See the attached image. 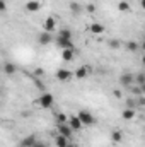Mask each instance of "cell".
<instances>
[{"label": "cell", "mask_w": 145, "mask_h": 147, "mask_svg": "<svg viewBox=\"0 0 145 147\" xmlns=\"http://www.w3.org/2000/svg\"><path fill=\"white\" fill-rule=\"evenodd\" d=\"M65 147H77V146H75V144H72V142H68V144H67Z\"/></svg>", "instance_id": "32"}, {"label": "cell", "mask_w": 145, "mask_h": 147, "mask_svg": "<svg viewBox=\"0 0 145 147\" xmlns=\"http://www.w3.org/2000/svg\"><path fill=\"white\" fill-rule=\"evenodd\" d=\"M58 123H67V115L60 113V115H58Z\"/></svg>", "instance_id": "26"}, {"label": "cell", "mask_w": 145, "mask_h": 147, "mask_svg": "<svg viewBox=\"0 0 145 147\" xmlns=\"http://www.w3.org/2000/svg\"><path fill=\"white\" fill-rule=\"evenodd\" d=\"M126 48H128L130 51H137V50L140 48V45H138L137 41H128V45H126Z\"/></svg>", "instance_id": "20"}, {"label": "cell", "mask_w": 145, "mask_h": 147, "mask_svg": "<svg viewBox=\"0 0 145 147\" xmlns=\"http://www.w3.org/2000/svg\"><path fill=\"white\" fill-rule=\"evenodd\" d=\"M91 72H92V69H89V67H80V69H77V70H75L73 75H75L77 79H85Z\"/></svg>", "instance_id": "11"}, {"label": "cell", "mask_w": 145, "mask_h": 147, "mask_svg": "<svg viewBox=\"0 0 145 147\" xmlns=\"http://www.w3.org/2000/svg\"><path fill=\"white\" fill-rule=\"evenodd\" d=\"M67 125H68V127L72 128V132H77V130H82V127H84V125L80 123V120H79L77 116H72V118L68 120V123H67Z\"/></svg>", "instance_id": "6"}, {"label": "cell", "mask_w": 145, "mask_h": 147, "mask_svg": "<svg viewBox=\"0 0 145 147\" xmlns=\"http://www.w3.org/2000/svg\"><path fill=\"white\" fill-rule=\"evenodd\" d=\"M34 74H36L38 77H39V75H43V69H36V70H34Z\"/></svg>", "instance_id": "29"}, {"label": "cell", "mask_w": 145, "mask_h": 147, "mask_svg": "<svg viewBox=\"0 0 145 147\" xmlns=\"http://www.w3.org/2000/svg\"><path fill=\"white\" fill-rule=\"evenodd\" d=\"M36 144V137L34 135H28L21 140V147H33Z\"/></svg>", "instance_id": "13"}, {"label": "cell", "mask_w": 145, "mask_h": 147, "mask_svg": "<svg viewBox=\"0 0 145 147\" xmlns=\"http://www.w3.org/2000/svg\"><path fill=\"white\" fill-rule=\"evenodd\" d=\"M60 36H62V38H68V39H72V33H70V29H62V31H60Z\"/></svg>", "instance_id": "22"}, {"label": "cell", "mask_w": 145, "mask_h": 147, "mask_svg": "<svg viewBox=\"0 0 145 147\" xmlns=\"http://www.w3.org/2000/svg\"><path fill=\"white\" fill-rule=\"evenodd\" d=\"M2 70H3V72L7 74V75H14V74L17 72V67H15L14 63H10V62H7V63H5V65L2 67Z\"/></svg>", "instance_id": "14"}, {"label": "cell", "mask_w": 145, "mask_h": 147, "mask_svg": "<svg viewBox=\"0 0 145 147\" xmlns=\"http://www.w3.org/2000/svg\"><path fill=\"white\" fill-rule=\"evenodd\" d=\"M43 28H44V31H46V33H53V31H55V28H56V22H55V19H53V17H48V19L44 21Z\"/></svg>", "instance_id": "9"}, {"label": "cell", "mask_w": 145, "mask_h": 147, "mask_svg": "<svg viewBox=\"0 0 145 147\" xmlns=\"http://www.w3.org/2000/svg\"><path fill=\"white\" fill-rule=\"evenodd\" d=\"M33 147H46V146H44L43 142H38V140H36V144H34V146H33Z\"/></svg>", "instance_id": "30"}, {"label": "cell", "mask_w": 145, "mask_h": 147, "mask_svg": "<svg viewBox=\"0 0 145 147\" xmlns=\"http://www.w3.org/2000/svg\"><path fill=\"white\" fill-rule=\"evenodd\" d=\"M121 116H123V120H132V118L135 116V108H126V110H123Z\"/></svg>", "instance_id": "18"}, {"label": "cell", "mask_w": 145, "mask_h": 147, "mask_svg": "<svg viewBox=\"0 0 145 147\" xmlns=\"http://www.w3.org/2000/svg\"><path fill=\"white\" fill-rule=\"evenodd\" d=\"M133 80H135V77H133L132 74H128V72L121 74V77H119V84H121L123 87H132Z\"/></svg>", "instance_id": "3"}, {"label": "cell", "mask_w": 145, "mask_h": 147, "mask_svg": "<svg viewBox=\"0 0 145 147\" xmlns=\"http://www.w3.org/2000/svg\"><path fill=\"white\" fill-rule=\"evenodd\" d=\"M109 46H111V48H119V41H118V39H111V41H109Z\"/></svg>", "instance_id": "25"}, {"label": "cell", "mask_w": 145, "mask_h": 147, "mask_svg": "<svg viewBox=\"0 0 145 147\" xmlns=\"http://www.w3.org/2000/svg\"><path fill=\"white\" fill-rule=\"evenodd\" d=\"M53 101H55V96H53L51 92H44L43 96H39L36 99V105L41 106V108H44V110H48V108H51Z\"/></svg>", "instance_id": "1"}, {"label": "cell", "mask_w": 145, "mask_h": 147, "mask_svg": "<svg viewBox=\"0 0 145 147\" xmlns=\"http://www.w3.org/2000/svg\"><path fill=\"white\" fill-rule=\"evenodd\" d=\"M68 142H70V140H68L67 137L60 135V134H58V135H56V139H55V144H56V147H65Z\"/></svg>", "instance_id": "16"}, {"label": "cell", "mask_w": 145, "mask_h": 147, "mask_svg": "<svg viewBox=\"0 0 145 147\" xmlns=\"http://www.w3.org/2000/svg\"><path fill=\"white\" fill-rule=\"evenodd\" d=\"M113 94H114V96H116V98H121V92H119V91H118V89H116V91H114V92H113Z\"/></svg>", "instance_id": "31"}, {"label": "cell", "mask_w": 145, "mask_h": 147, "mask_svg": "<svg viewBox=\"0 0 145 147\" xmlns=\"http://www.w3.org/2000/svg\"><path fill=\"white\" fill-rule=\"evenodd\" d=\"M77 118L80 120V123L82 125H85V127H91V125H94L96 123V118L89 113L87 110H82V111H79L77 113Z\"/></svg>", "instance_id": "2"}, {"label": "cell", "mask_w": 145, "mask_h": 147, "mask_svg": "<svg viewBox=\"0 0 145 147\" xmlns=\"http://www.w3.org/2000/svg\"><path fill=\"white\" fill-rule=\"evenodd\" d=\"M38 41H39V45H43V46L50 45V43H51V33H46V31H43V33L38 36Z\"/></svg>", "instance_id": "10"}, {"label": "cell", "mask_w": 145, "mask_h": 147, "mask_svg": "<svg viewBox=\"0 0 145 147\" xmlns=\"http://www.w3.org/2000/svg\"><path fill=\"white\" fill-rule=\"evenodd\" d=\"M126 106H128V108H135V103H133L132 99H128V101H126Z\"/></svg>", "instance_id": "28"}, {"label": "cell", "mask_w": 145, "mask_h": 147, "mask_svg": "<svg viewBox=\"0 0 145 147\" xmlns=\"http://www.w3.org/2000/svg\"><path fill=\"white\" fill-rule=\"evenodd\" d=\"M73 55H75L73 50H62V60L63 62H72Z\"/></svg>", "instance_id": "15"}, {"label": "cell", "mask_w": 145, "mask_h": 147, "mask_svg": "<svg viewBox=\"0 0 145 147\" xmlns=\"http://www.w3.org/2000/svg\"><path fill=\"white\" fill-rule=\"evenodd\" d=\"M39 9H41V3L38 0H29L26 3V10H29V12H38Z\"/></svg>", "instance_id": "12"}, {"label": "cell", "mask_w": 145, "mask_h": 147, "mask_svg": "<svg viewBox=\"0 0 145 147\" xmlns=\"http://www.w3.org/2000/svg\"><path fill=\"white\" fill-rule=\"evenodd\" d=\"M58 134H60V135H63V137H67V139L70 140L73 132H72V128H70L67 123H60V125H58Z\"/></svg>", "instance_id": "5"}, {"label": "cell", "mask_w": 145, "mask_h": 147, "mask_svg": "<svg viewBox=\"0 0 145 147\" xmlns=\"http://www.w3.org/2000/svg\"><path fill=\"white\" fill-rule=\"evenodd\" d=\"M118 9H119L121 12H126V10H130V3L125 2V0H121V2L118 3Z\"/></svg>", "instance_id": "19"}, {"label": "cell", "mask_w": 145, "mask_h": 147, "mask_svg": "<svg viewBox=\"0 0 145 147\" xmlns=\"http://www.w3.org/2000/svg\"><path fill=\"white\" fill-rule=\"evenodd\" d=\"M7 10V3H5V0H0V12H5Z\"/></svg>", "instance_id": "27"}, {"label": "cell", "mask_w": 145, "mask_h": 147, "mask_svg": "<svg viewBox=\"0 0 145 147\" xmlns=\"http://www.w3.org/2000/svg\"><path fill=\"white\" fill-rule=\"evenodd\" d=\"M72 75L73 74L70 72V70H67V69H58V70H56V79H58V80H68Z\"/></svg>", "instance_id": "8"}, {"label": "cell", "mask_w": 145, "mask_h": 147, "mask_svg": "<svg viewBox=\"0 0 145 147\" xmlns=\"http://www.w3.org/2000/svg\"><path fill=\"white\" fill-rule=\"evenodd\" d=\"M70 10H72L73 14H79V12L82 10V7H80V3H77V2H72V3H70Z\"/></svg>", "instance_id": "21"}, {"label": "cell", "mask_w": 145, "mask_h": 147, "mask_svg": "<svg viewBox=\"0 0 145 147\" xmlns=\"http://www.w3.org/2000/svg\"><path fill=\"white\" fill-rule=\"evenodd\" d=\"M89 31H91L92 34H103V33L106 31V28H104L103 24H99V22H92V24L89 26Z\"/></svg>", "instance_id": "7"}, {"label": "cell", "mask_w": 145, "mask_h": 147, "mask_svg": "<svg viewBox=\"0 0 145 147\" xmlns=\"http://www.w3.org/2000/svg\"><path fill=\"white\" fill-rule=\"evenodd\" d=\"M85 10H87L89 14H92V12H96V5H94V3H89V5L85 7Z\"/></svg>", "instance_id": "24"}, {"label": "cell", "mask_w": 145, "mask_h": 147, "mask_svg": "<svg viewBox=\"0 0 145 147\" xmlns=\"http://www.w3.org/2000/svg\"><path fill=\"white\" fill-rule=\"evenodd\" d=\"M137 82H138V86H144V84H145V75L142 72L137 74Z\"/></svg>", "instance_id": "23"}, {"label": "cell", "mask_w": 145, "mask_h": 147, "mask_svg": "<svg viewBox=\"0 0 145 147\" xmlns=\"http://www.w3.org/2000/svg\"><path fill=\"white\" fill-rule=\"evenodd\" d=\"M0 70H2V67H0Z\"/></svg>", "instance_id": "33"}, {"label": "cell", "mask_w": 145, "mask_h": 147, "mask_svg": "<svg viewBox=\"0 0 145 147\" xmlns=\"http://www.w3.org/2000/svg\"><path fill=\"white\" fill-rule=\"evenodd\" d=\"M121 140H123V134H121L119 130H113V132H111V142L118 144V142H121Z\"/></svg>", "instance_id": "17"}, {"label": "cell", "mask_w": 145, "mask_h": 147, "mask_svg": "<svg viewBox=\"0 0 145 147\" xmlns=\"http://www.w3.org/2000/svg\"><path fill=\"white\" fill-rule=\"evenodd\" d=\"M56 45H58L62 50H73V43H72V39H68V38L58 36V39H56Z\"/></svg>", "instance_id": "4"}]
</instances>
